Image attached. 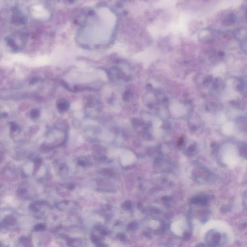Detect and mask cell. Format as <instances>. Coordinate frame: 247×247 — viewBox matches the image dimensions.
<instances>
[{"label": "cell", "instance_id": "8992f818", "mask_svg": "<svg viewBox=\"0 0 247 247\" xmlns=\"http://www.w3.org/2000/svg\"><path fill=\"white\" fill-rule=\"evenodd\" d=\"M38 81V79L36 78V77H34L33 78L31 79V81H30V83L31 84H34L35 83H36V82H37Z\"/></svg>", "mask_w": 247, "mask_h": 247}, {"label": "cell", "instance_id": "277c9868", "mask_svg": "<svg viewBox=\"0 0 247 247\" xmlns=\"http://www.w3.org/2000/svg\"><path fill=\"white\" fill-rule=\"evenodd\" d=\"M40 111L38 110L33 109L31 112V117L33 119H37L39 117Z\"/></svg>", "mask_w": 247, "mask_h": 247}, {"label": "cell", "instance_id": "7a4b0ae2", "mask_svg": "<svg viewBox=\"0 0 247 247\" xmlns=\"http://www.w3.org/2000/svg\"><path fill=\"white\" fill-rule=\"evenodd\" d=\"M116 70H117L116 75H117L118 78L122 79V80L127 82L128 81V80H129V78L128 76H127V75L125 74V72L122 71L121 69L116 68Z\"/></svg>", "mask_w": 247, "mask_h": 247}, {"label": "cell", "instance_id": "3957f363", "mask_svg": "<svg viewBox=\"0 0 247 247\" xmlns=\"http://www.w3.org/2000/svg\"><path fill=\"white\" fill-rule=\"evenodd\" d=\"M122 97L124 102H127L131 99L132 95L129 91L126 90L122 94Z\"/></svg>", "mask_w": 247, "mask_h": 247}, {"label": "cell", "instance_id": "6da1fadb", "mask_svg": "<svg viewBox=\"0 0 247 247\" xmlns=\"http://www.w3.org/2000/svg\"><path fill=\"white\" fill-rule=\"evenodd\" d=\"M56 108L60 113H65L70 108V104L67 100L64 99L58 100L56 103Z\"/></svg>", "mask_w": 247, "mask_h": 247}, {"label": "cell", "instance_id": "5b68a950", "mask_svg": "<svg viewBox=\"0 0 247 247\" xmlns=\"http://www.w3.org/2000/svg\"><path fill=\"white\" fill-rule=\"evenodd\" d=\"M19 128V125H17V124L14 123V122H12L11 123V125H10V129H11L12 131H17Z\"/></svg>", "mask_w": 247, "mask_h": 247}, {"label": "cell", "instance_id": "52a82bcc", "mask_svg": "<svg viewBox=\"0 0 247 247\" xmlns=\"http://www.w3.org/2000/svg\"><path fill=\"white\" fill-rule=\"evenodd\" d=\"M7 114H5V113H3V114H1V117L2 118H7Z\"/></svg>", "mask_w": 247, "mask_h": 247}]
</instances>
